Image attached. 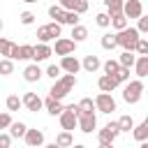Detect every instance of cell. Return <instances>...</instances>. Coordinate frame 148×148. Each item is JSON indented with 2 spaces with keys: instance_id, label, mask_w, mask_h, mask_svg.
<instances>
[{
  "instance_id": "obj_34",
  "label": "cell",
  "mask_w": 148,
  "mask_h": 148,
  "mask_svg": "<svg viewBox=\"0 0 148 148\" xmlns=\"http://www.w3.org/2000/svg\"><path fill=\"white\" fill-rule=\"evenodd\" d=\"M118 44H116V35H102V49H106V51H111V49H116Z\"/></svg>"
},
{
  "instance_id": "obj_36",
  "label": "cell",
  "mask_w": 148,
  "mask_h": 148,
  "mask_svg": "<svg viewBox=\"0 0 148 148\" xmlns=\"http://www.w3.org/2000/svg\"><path fill=\"white\" fill-rule=\"evenodd\" d=\"M95 23H97L99 28H109V25H111V18H109V14H106V12H102V14H97V16H95Z\"/></svg>"
},
{
  "instance_id": "obj_30",
  "label": "cell",
  "mask_w": 148,
  "mask_h": 148,
  "mask_svg": "<svg viewBox=\"0 0 148 148\" xmlns=\"http://www.w3.org/2000/svg\"><path fill=\"white\" fill-rule=\"evenodd\" d=\"M116 125H118V130H120V132H130V130L134 127V120H132V116H120Z\"/></svg>"
},
{
  "instance_id": "obj_40",
  "label": "cell",
  "mask_w": 148,
  "mask_h": 148,
  "mask_svg": "<svg viewBox=\"0 0 148 148\" xmlns=\"http://www.w3.org/2000/svg\"><path fill=\"white\" fill-rule=\"evenodd\" d=\"M12 44H14V42H9V39H2V37H0V56H5V58H7V56H9Z\"/></svg>"
},
{
  "instance_id": "obj_27",
  "label": "cell",
  "mask_w": 148,
  "mask_h": 148,
  "mask_svg": "<svg viewBox=\"0 0 148 148\" xmlns=\"http://www.w3.org/2000/svg\"><path fill=\"white\" fill-rule=\"evenodd\" d=\"M76 109H79V113H95V102H92L90 97H83V99L76 104Z\"/></svg>"
},
{
  "instance_id": "obj_48",
  "label": "cell",
  "mask_w": 148,
  "mask_h": 148,
  "mask_svg": "<svg viewBox=\"0 0 148 148\" xmlns=\"http://www.w3.org/2000/svg\"><path fill=\"white\" fill-rule=\"evenodd\" d=\"M69 148H86V146H81V143H76V146H69Z\"/></svg>"
},
{
  "instance_id": "obj_24",
  "label": "cell",
  "mask_w": 148,
  "mask_h": 148,
  "mask_svg": "<svg viewBox=\"0 0 148 148\" xmlns=\"http://www.w3.org/2000/svg\"><path fill=\"white\" fill-rule=\"evenodd\" d=\"M49 16L53 18V23H60V25H62V21H65V9L58 7V5H51V7H49Z\"/></svg>"
},
{
  "instance_id": "obj_29",
  "label": "cell",
  "mask_w": 148,
  "mask_h": 148,
  "mask_svg": "<svg viewBox=\"0 0 148 148\" xmlns=\"http://www.w3.org/2000/svg\"><path fill=\"white\" fill-rule=\"evenodd\" d=\"M111 25H113V28H116L118 32L127 28V18L123 16V12H120V14H113V16H111Z\"/></svg>"
},
{
  "instance_id": "obj_2",
  "label": "cell",
  "mask_w": 148,
  "mask_h": 148,
  "mask_svg": "<svg viewBox=\"0 0 148 148\" xmlns=\"http://www.w3.org/2000/svg\"><path fill=\"white\" fill-rule=\"evenodd\" d=\"M139 32H136V28H125V30H120L118 35H116V44L118 46H123L125 51H134V46H136V42H139Z\"/></svg>"
},
{
  "instance_id": "obj_18",
  "label": "cell",
  "mask_w": 148,
  "mask_h": 148,
  "mask_svg": "<svg viewBox=\"0 0 148 148\" xmlns=\"http://www.w3.org/2000/svg\"><path fill=\"white\" fill-rule=\"evenodd\" d=\"M134 69H136V76H139V79L148 76V56H136V60H134Z\"/></svg>"
},
{
  "instance_id": "obj_17",
  "label": "cell",
  "mask_w": 148,
  "mask_h": 148,
  "mask_svg": "<svg viewBox=\"0 0 148 148\" xmlns=\"http://www.w3.org/2000/svg\"><path fill=\"white\" fill-rule=\"evenodd\" d=\"M81 67H83L86 72H90V74H92V72H97V69L102 67V60H99L97 56H92V53H90V56H86V58H83Z\"/></svg>"
},
{
  "instance_id": "obj_9",
  "label": "cell",
  "mask_w": 148,
  "mask_h": 148,
  "mask_svg": "<svg viewBox=\"0 0 148 148\" xmlns=\"http://www.w3.org/2000/svg\"><path fill=\"white\" fill-rule=\"evenodd\" d=\"M58 7H62L65 12H74V14L81 16L83 12H88V0H60Z\"/></svg>"
},
{
  "instance_id": "obj_20",
  "label": "cell",
  "mask_w": 148,
  "mask_h": 148,
  "mask_svg": "<svg viewBox=\"0 0 148 148\" xmlns=\"http://www.w3.org/2000/svg\"><path fill=\"white\" fill-rule=\"evenodd\" d=\"M132 134H134V139H136L139 143H143V141L148 139V120H143V123H139L136 127H132Z\"/></svg>"
},
{
  "instance_id": "obj_10",
  "label": "cell",
  "mask_w": 148,
  "mask_h": 148,
  "mask_svg": "<svg viewBox=\"0 0 148 148\" xmlns=\"http://www.w3.org/2000/svg\"><path fill=\"white\" fill-rule=\"evenodd\" d=\"M74 49H76V42H72L67 37H60V39H56V49H51V51H56V56L62 58V56H72Z\"/></svg>"
},
{
  "instance_id": "obj_22",
  "label": "cell",
  "mask_w": 148,
  "mask_h": 148,
  "mask_svg": "<svg viewBox=\"0 0 148 148\" xmlns=\"http://www.w3.org/2000/svg\"><path fill=\"white\" fill-rule=\"evenodd\" d=\"M56 146L58 148H69V146H74V139H72V132H60L58 136H56Z\"/></svg>"
},
{
  "instance_id": "obj_33",
  "label": "cell",
  "mask_w": 148,
  "mask_h": 148,
  "mask_svg": "<svg viewBox=\"0 0 148 148\" xmlns=\"http://www.w3.org/2000/svg\"><path fill=\"white\" fill-rule=\"evenodd\" d=\"M12 72H14V62L9 58H2L0 60V76H9Z\"/></svg>"
},
{
  "instance_id": "obj_38",
  "label": "cell",
  "mask_w": 148,
  "mask_h": 148,
  "mask_svg": "<svg viewBox=\"0 0 148 148\" xmlns=\"http://www.w3.org/2000/svg\"><path fill=\"white\" fill-rule=\"evenodd\" d=\"M32 53H35V49L30 44H21V60H32Z\"/></svg>"
},
{
  "instance_id": "obj_3",
  "label": "cell",
  "mask_w": 148,
  "mask_h": 148,
  "mask_svg": "<svg viewBox=\"0 0 148 148\" xmlns=\"http://www.w3.org/2000/svg\"><path fill=\"white\" fill-rule=\"evenodd\" d=\"M141 95H143V81H141V79L130 81V83L123 88V99H125L127 104H136V102L141 99Z\"/></svg>"
},
{
  "instance_id": "obj_26",
  "label": "cell",
  "mask_w": 148,
  "mask_h": 148,
  "mask_svg": "<svg viewBox=\"0 0 148 148\" xmlns=\"http://www.w3.org/2000/svg\"><path fill=\"white\" fill-rule=\"evenodd\" d=\"M104 5H106L109 18H111L113 14H120V12H123V0H104Z\"/></svg>"
},
{
  "instance_id": "obj_51",
  "label": "cell",
  "mask_w": 148,
  "mask_h": 148,
  "mask_svg": "<svg viewBox=\"0 0 148 148\" xmlns=\"http://www.w3.org/2000/svg\"><path fill=\"white\" fill-rule=\"evenodd\" d=\"M23 2H28V5H30V2H37V0H23Z\"/></svg>"
},
{
  "instance_id": "obj_23",
  "label": "cell",
  "mask_w": 148,
  "mask_h": 148,
  "mask_svg": "<svg viewBox=\"0 0 148 148\" xmlns=\"http://www.w3.org/2000/svg\"><path fill=\"white\" fill-rule=\"evenodd\" d=\"M134 60H136V56H134L132 51H123L120 58H118V65L125 67V69H130V67H134Z\"/></svg>"
},
{
  "instance_id": "obj_32",
  "label": "cell",
  "mask_w": 148,
  "mask_h": 148,
  "mask_svg": "<svg viewBox=\"0 0 148 148\" xmlns=\"http://www.w3.org/2000/svg\"><path fill=\"white\" fill-rule=\"evenodd\" d=\"M5 104H7V111H18L23 104H21V97L18 95H9L7 99H5Z\"/></svg>"
},
{
  "instance_id": "obj_31",
  "label": "cell",
  "mask_w": 148,
  "mask_h": 148,
  "mask_svg": "<svg viewBox=\"0 0 148 148\" xmlns=\"http://www.w3.org/2000/svg\"><path fill=\"white\" fill-rule=\"evenodd\" d=\"M102 67H104V74H106V76H116V74H118V69H120L118 60H106Z\"/></svg>"
},
{
  "instance_id": "obj_39",
  "label": "cell",
  "mask_w": 148,
  "mask_h": 148,
  "mask_svg": "<svg viewBox=\"0 0 148 148\" xmlns=\"http://www.w3.org/2000/svg\"><path fill=\"white\" fill-rule=\"evenodd\" d=\"M62 23H67V25H79V14H74V12H65V21Z\"/></svg>"
},
{
  "instance_id": "obj_45",
  "label": "cell",
  "mask_w": 148,
  "mask_h": 148,
  "mask_svg": "<svg viewBox=\"0 0 148 148\" xmlns=\"http://www.w3.org/2000/svg\"><path fill=\"white\" fill-rule=\"evenodd\" d=\"M9 125H12V116L9 113H0V130H5Z\"/></svg>"
},
{
  "instance_id": "obj_21",
  "label": "cell",
  "mask_w": 148,
  "mask_h": 148,
  "mask_svg": "<svg viewBox=\"0 0 148 148\" xmlns=\"http://www.w3.org/2000/svg\"><path fill=\"white\" fill-rule=\"evenodd\" d=\"M97 86H99V90H102V92H111V90L118 86V81H116L113 76H106V74H104V76H99Z\"/></svg>"
},
{
  "instance_id": "obj_7",
  "label": "cell",
  "mask_w": 148,
  "mask_h": 148,
  "mask_svg": "<svg viewBox=\"0 0 148 148\" xmlns=\"http://www.w3.org/2000/svg\"><path fill=\"white\" fill-rule=\"evenodd\" d=\"M95 109L102 111V113H113L116 111V99L109 95V92H99L95 97Z\"/></svg>"
},
{
  "instance_id": "obj_15",
  "label": "cell",
  "mask_w": 148,
  "mask_h": 148,
  "mask_svg": "<svg viewBox=\"0 0 148 148\" xmlns=\"http://www.w3.org/2000/svg\"><path fill=\"white\" fill-rule=\"evenodd\" d=\"M42 76H44V74H42V69H39L37 62H32V65H28V67L23 69V79H25L28 83H37Z\"/></svg>"
},
{
  "instance_id": "obj_13",
  "label": "cell",
  "mask_w": 148,
  "mask_h": 148,
  "mask_svg": "<svg viewBox=\"0 0 148 148\" xmlns=\"http://www.w3.org/2000/svg\"><path fill=\"white\" fill-rule=\"evenodd\" d=\"M118 134H120L118 125H116V123H109V125H104V127L99 130V143H113Z\"/></svg>"
},
{
  "instance_id": "obj_14",
  "label": "cell",
  "mask_w": 148,
  "mask_h": 148,
  "mask_svg": "<svg viewBox=\"0 0 148 148\" xmlns=\"http://www.w3.org/2000/svg\"><path fill=\"white\" fill-rule=\"evenodd\" d=\"M23 139H25V143L30 146V148H37V146H42L44 143V132L42 130H25V134H23Z\"/></svg>"
},
{
  "instance_id": "obj_8",
  "label": "cell",
  "mask_w": 148,
  "mask_h": 148,
  "mask_svg": "<svg viewBox=\"0 0 148 148\" xmlns=\"http://www.w3.org/2000/svg\"><path fill=\"white\" fill-rule=\"evenodd\" d=\"M76 125L81 127V132L90 134V132L97 127V116H95V113H79V116H76Z\"/></svg>"
},
{
  "instance_id": "obj_4",
  "label": "cell",
  "mask_w": 148,
  "mask_h": 148,
  "mask_svg": "<svg viewBox=\"0 0 148 148\" xmlns=\"http://www.w3.org/2000/svg\"><path fill=\"white\" fill-rule=\"evenodd\" d=\"M60 32H62L60 23H46V25H39L37 28V39H39V44H46V42L60 37Z\"/></svg>"
},
{
  "instance_id": "obj_41",
  "label": "cell",
  "mask_w": 148,
  "mask_h": 148,
  "mask_svg": "<svg viewBox=\"0 0 148 148\" xmlns=\"http://www.w3.org/2000/svg\"><path fill=\"white\" fill-rule=\"evenodd\" d=\"M139 35H146L148 32V16H139V28H136Z\"/></svg>"
},
{
  "instance_id": "obj_19",
  "label": "cell",
  "mask_w": 148,
  "mask_h": 148,
  "mask_svg": "<svg viewBox=\"0 0 148 148\" xmlns=\"http://www.w3.org/2000/svg\"><path fill=\"white\" fill-rule=\"evenodd\" d=\"M44 102V106H46V111L51 113V116H60L62 113V102H58V99H51V97H46V99H42Z\"/></svg>"
},
{
  "instance_id": "obj_46",
  "label": "cell",
  "mask_w": 148,
  "mask_h": 148,
  "mask_svg": "<svg viewBox=\"0 0 148 148\" xmlns=\"http://www.w3.org/2000/svg\"><path fill=\"white\" fill-rule=\"evenodd\" d=\"M12 146V136L9 134H0V148H9Z\"/></svg>"
},
{
  "instance_id": "obj_52",
  "label": "cell",
  "mask_w": 148,
  "mask_h": 148,
  "mask_svg": "<svg viewBox=\"0 0 148 148\" xmlns=\"http://www.w3.org/2000/svg\"><path fill=\"white\" fill-rule=\"evenodd\" d=\"M0 32H2V21H0Z\"/></svg>"
},
{
  "instance_id": "obj_43",
  "label": "cell",
  "mask_w": 148,
  "mask_h": 148,
  "mask_svg": "<svg viewBox=\"0 0 148 148\" xmlns=\"http://www.w3.org/2000/svg\"><path fill=\"white\" fill-rule=\"evenodd\" d=\"M113 79H116L118 83H125V81L130 79V69H125V67H120V69H118V74H116Z\"/></svg>"
},
{
  "instance_id": "obj_44",
  "label": "cell",
  "mask_w": 148,
  "mask_h": 148,
  "mask_svg": "<svg viewBox=\"0 0 148 148\" xmlns=\"http://www.w3.org/2000/svg\"><path fill=\"white\" fill-rule=\"evenodd\" d=\"M46 76H51V79H60V67H58V65H49V67H46Z\"/></svg>"
},
{
  "instance_id": "obj_28",
  "label": "cell",
  "mask_w": 148,
  "mask_h": 148,
  "mask_svg": "<svg viewBox=\"0 0 148 148\" xmlns=\"http://www.w3.org/2000/svg\"><path fill=\"white\" fill-rule=\"evenodd\" d=\"M25 130H28L25 123H12V125H9V136H12V139H18V136L25 134Z\"/></svg>"
},
{
  "instance_id": "obj_11",
  "label": "cell",
  "mask_w": 148,
  "mask_h": 148,
  "mask_svg": "<svg viewBox=\"0 0 148 148\" xmlns=\"http://www.w3.org/2000/svg\"><path fill=\"white\" fill-rule=\"evenodd\" d=\"M21 104H23L28 111H32V113H37V111L44 106V102H42V97H39L37 92H25V95L21 97Z\"/></svg>"
},
{
  "instance_id": "obj_12",
  "label": "cell",
  "mask_w": 148,
  "mask_h": 148,
  "mask_svg": "<svg viewBox=\"0 0 148 148\" xmlns=\"http://www.w3.org/2000/svg\"><path fill=\"white\" fill-rule=\"evenodd\" d=\"M58 67H60V72H67V74H74L76 76V72L81 69V62L76 60V56H62Z\"/></svg>"
},
{
  "instance_id": "obj_35",
  "label": "cell",
  "mask_w": 148,
  "mask_h": 148,
  "mask_svg": "<svg viewBox=\"0 0 148 148\" xmlns=\"http://www.w3.org/2000/svg\"><path fill=\"white\" fill-rule=\"evenodd\" d=\"M134 51H136L139 56H148V39H146V37H139V42H136Z\"/></svg>"
},
{
  "instance_id": "obj_42",
  "label": "cell",
  "mask_w": 148,
  "mask_h": 148,
  "mask_svg": "<svg viewBox=\"0 0 148 148\" xmlns=\"http://www.w3.org/2000/svg\"><path fill=\"white\" fill-rule=\"evenodd\" d=\"M7 58H9V60H21V46H18V44H12Z\"/></svg>"
},
{
  "instance_id": "obj_37",
  "label": "cell",
  "mask_w": 148,
  "mask_h": 148,
  "mask_svg": "<svg viewBox=\"0 0 148 148\" xmlns=\"http://www.w3.org/2000/svg\"><path fill=\"white\" fill-rule=\"evenodd\" d=\"M35 18H37V16H35L32 12H21V16H18V21H21L23 25H32V23H35Z\"/></svg>"
},
{
  "instance_id": "obj_47",
  "label": "cell",
  "mask_w": 148,
  "mask_h": 148,
  "mask_svg": "<svg viewBox=\"0 0 148 148\" xmlns=\"http://www.w3.org/2000/svg\"><path fill=\"white\" fill-rule=\"evenodd\" d=\"M99 148H113V143H99Z\"/></svg>"
},
{
  "instance_id": "obj_25",
  "label": "cell",
  "mask_w": 148,
  "mask_h": 148,
  "mask_svg": "<svg viewBox=\"0 0 148 148\" xmlns=\"http://www.w3.org/2000/svg\"><path fill=\"white\" fill-rule=\"evenodd\" d=\"M83 39H88V28L79 23L72 28V42H83Z\"/></svg>"
},
{
  "instance_id": "obj_50",
  "label": "cell",
  "mask_w": 148,
  "mask_h": 148,
  "mask_svg": "<svg viewBox=\"0 0 148 148\" xmlns=\"http://www.w3.org/2000/svg\"><path fill=\"white\" fill-rule=\"evenodd\" d=\"M46 148H58V146H56V143H49V146H46Z\"/></svg>"
},
{
  "instance_id": "obj_49",
  "label": "cell",
  "mask_w": 148,
  "mask_h": 148,
  "mask_svg": "<svg viewBox=\"0 0 148 148\" xmlns=\"http://www.w3.org/2000/svg\"><path fill=\"white\" fill-rule=\"evenodd\" d=\"M139 148H148V143H146V141H143V143H141V146H139Z\"/></svg>"
},
{
  "instance_id": "obj_6",
  "label": "cell",
  "mask_w": 148,
  "mask_h": 148,
  "mask_svg": "<svg viewBox=\"0 0 148 148\" xmlns=\"http://www.w3.org/2000/svg\"><path fill=\"white\" fill-rule=\"evenodd\" d=\"M123 16H125L127 21L143 16V5H141V0H125V2H123Z\"/></svg>"
},
{
  "instance_id": "obj_5",
  "label": "cell",
  "mask_w": 148,
  "mask_h": 148,
  "mask_svg": "<svg viewBox=\"0 0 148 148\" xmlns=\"http://www.w3.org/2000/svg\"><path fill=\"white\" fill-rule=\"evenodd\" d=\"M76 116H79L76 104H67V106L62 109V113H60V125H62L65 132H72V130L76 127Z\"/></svg>"
},
{
  "instance_id": "obj_1",
  "label": "cell",
  "mask_w": 148,
  "mask_h": 148,
  "mask_svg": "<svg viewBox=\"0 0 148 148\" xmlns=\"http://www.w3.org/2000/svg\"><path fill=\"white\" fill-rule=\"evenodd\" d=\"M74 86H76V76H74V74H62V76H60V79H56V83L51 86L49 97L60 102L62 97H67V95L74 90Z\"/></svg>"
},
{
  "instance_id": "obj_16",
  "label": "cell",
  "mask_w": 148,
  "mask_h": 148,
  "mask_svg": "<svg viewBox=\"0 0 148 148\" xmlns=\"http://www.w3.org/2000/svg\"><path fill=\"white\" fill-rule=\"evenodd\" d=\"M32 49H35V53H32V60H35V62L46 60L49 56H53V51H51L49 44H37V46H32Z\"/></svg>"
}]
</instances>
